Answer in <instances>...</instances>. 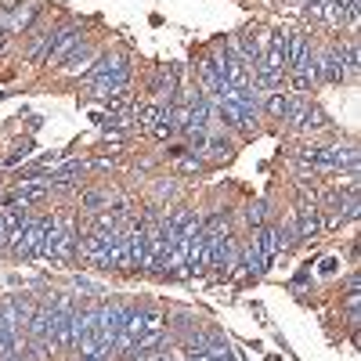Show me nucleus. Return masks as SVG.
Masks as SVG:
<instances>
[{"mask_svg":"<svg viewBox=\"0 0 361 361\" xmlns=\"http://www.w3.org/2000/svg\"><path fill=\"white\" fill-rule=\"evenodd\" d=\"M148 361H185V354H170V357H166V350H156Z\"/></svg>","mask_w":361,"mask_h":361,"instance_id":"18","label":"nucleus"},{"mask_svg":"<svg viewBox=\"0 0 361 361\" xmlns=\"http://www.w3.org/2000/svg\"><path fill=\"white\" fill-rule=\"evenodd\" d=\"M116 235H119V228H116L112 214L98 217V228L90 235H83L80 257L87 264H94V267H116Z\"/></svg>","mask_w":361,"mask_h":361,"instance_id":"1","label":"nucleus"},{"mask_svg":"<svg viewBox=\"0 0 361 361\" xmlns=\"http://www.w3.org/2000/svg\"><path fill=\"white\" fill-rule=\"evenodd\" d=\"M83 173V163H66L62 170H54V173H47V185H69L73 177H80Z\"/></svg>","mask_w":361,"mask_h":361,"instance_id":"15","label":"nucleus"},{"mask_svg":"<svg viewBox=\"0 0 361 361\" xmlns=\"http://www.w3.org/2000/svg\"><path fill=\"white\" fill-rule=\"evenodd\" d=\"M127 304H105L98 307V333H94V361L109 357L116 350V336H119V325L127 318Z\"/></svg>","mask_w":361,"mask_h":361,"instance_id":"3","label":"nucleus"},{"mask_svg":"<svg viewBox=\"0 0 361 361\" xmlns=\"http://www.w3.org/2000/svg\"><path fill=\"white\" fill-rule=\"evenodd\" d=\"M44 231H47V221H44V217H33V221L25 217V221L8 235V250H11L15 257H37Z\"/></svg>","mask_w":361,"mask_h":361,"instance_id":"5","label":"nucleus"},{"mask_svg":"<svg viewBox=\"0 0 361 361\" xmlns=\"http://www.w3.org/2000/svg\"><path fill=\"white\" fill-rule=\"evenodd\" d=\"M0 47H4V25H0Z\"/></svg>","mask_w":361,"mask_h":361,"instance_id":"21","label":"nucleus"},{"mask_svg":"<svg viewBox=\"0 0 361 361\" xmlns=\"http://www.w3.org/2000/svg\"><path fill=\"white\" fill-rule=\"evenodd\" d=\"M289 94H275V90H267L264 94V109L271 112V116H279V119H286V112H289Z\"/></svg>","mask_w":361,"mask_h":361,"instance_id":"14","label":"nucleus"},{"mask_svg":"<svg viewBox=\"0 0 361 361\" xmlns=\"http://www.w3.org/2000/svg\"><path fill=\"white\" fill-rule=\"evenodd\" d=\"M336 264H340V260H333V257H329V260L322 264V275H333V271H336Z\"/></svg>","mask_w":361,"mask_h":361,"instance_id":"19","label":"nucleus"},{"mask_svg":"<svg viewBox=\"0 0 361 361\" xmlns=\"http://www.w3.org/2000/svg\"><path fill=\"white\" fill-rule=\"evenodd\" d=\"M8 243V228H4V217H0V246Z\"/></svg>","mask_w":361,"mask_h":361,"instance_id":"20","label":"nucleus"},{"mask_svg":"<svg viewBox=\"0 0 361 361\" xmlns=\"http://www.w3.org/2000/svg\"><path fill=\"white\" fill-rule=\"evenodd\" d=\"M214 112L224 119V127L257 130V112H250V109H238V105H231V102H214Z\"/></svg>","mask_w":361,"mask_h":361,"instance_id":"7","label":"nucleus"},{"mask_svg":"<svg viewBox=\"0 0 361 361\" xmlns=\"http://www.w3.org/2000/svg\"><path fill=\"white\" fill-rule=\"evenodd\" d=\"M300 163L311 170H343V166H357V152L354 148H304Z\"/></svg>","mask_w":361,"mask_h":361,"instance_id":"4","label":"nucleus"},{"mask_svg":"<svg viewBox=\"0 0 361 361\" xmlns=\"http://www.w3.org/2000/svg\"><path fill=\"white\" fill-rule=\"evenodd\" d=\"M109 127L112 130H127V127H134V116H109Z\"/></svg>","mask_w":361,"mask_h":361,"instance_id":"17","label":"nucleus"},{"mask_svg":"<svg viewBox=\"0 0 361 361\" xmlns=\"http://www.w3.org/2000/svg\"><path fill=\"white\" fill-rule=\"evenodd\" d=\"M127 80H130V73H116V76H98V80H90V83H94V94L98 98H116V94H123Z\"/></svg>","mask_w":361,"mask_h":361,"instance_id":"11","label":"nucleus"},{"mask_svg":"<svg viewBox=\"0 0 361 361\" xmlns=\"http://www.w3.org/2000/svg\"><path fill=\"white\" fill-rule=\"evenodd\" d=\"M80 44V29L73 25V29H62L58 37H51V44H47V51H44V62H62V58L73 51Z\"/></svg>","mask_w":361,"mask_h":361,"instance_id":"9","label":"nucleus"},{"mask_svg":"<svg viewBox=\"0 0 361 361\" xmlns=\"http://www.w3.org/2000/svg\"><path fill=\"white\" fill-rule=\"evenodd\" d=\"M51 185H47V177H33V180H22L18 185V192H15V202H22V206H29V202H37L44 192H47Z\"/></svg>","mask_w":361,"mask_h":361,"instance_id":"13","label":"nucleus"},{"mask_svg":"<svg viewBox=\"0 0 361 361\" xmlns=\"http://www.w3.org/2000/svg\"><path fill=\"white\" fill-rule=\"evenodd\" d=\"M163 336H166V325H163V318H156L152 325L145 329V333L123 350V357L127 361H148L156 350H159V343H163Z\"/></svg>","mask_w":361,"mask_h":361,"instance_id":"6","label":"nucleus"},{"mask_svg":"<svg viewBox=\"0 0 361 361\" xmlns=\"http://www.w3.org/2000/svg\"><path fill=\"white\" fill-rule=\"evenodd\" d=\"M322 231V209L318 202H300L296 206V238H314Z\"/></svg>","mask_w":361,"mask_h":361,"instance_id":"8","label":"nucleus"},{"mask_svg":"<svg viewBox=\"0 0 361 361\" xmlns=\"http://www.w3.org/2000/svg\"><path fill=\"white\" fill-rule=\"evenodd\" d=\"M76 253V228L69 217H51L47 231L40 238V250L37 257H51V260H73Z\"/></svg>","mask_w":361,"mask_h":361,"instance_id":"2","label":"nucleus"},{"mask_svg":"<svg viewBox=\"0 0 361 361\" xmlns=\"http://www.w3.org/2000/svg\"><path fill=\"white\" fill-rule=\"evenodd\" d=\"M264 217H267V202H253V206L246 209V221H250V224H257V228L264 224Z\"/></svg>","mask_w":361,"mask_h":361,"instance_id":"16","label":"nucleus"},{"mask_svg":"<svg viewBox=\"0 0 361 361\" xmlns=\"http://www.w3.org/2000/svg\"><path fill=\"white\" fill-rule=\"evenodd\" d=\"M343 76H347V66H343L340 47H333L325 58H318V83H340Z\"/></svg>","mask_w":361,"mask_h":361,"instance_id":"10","label":"nucleus"},{"mask_svg":"<svg viewBox=\"0 0 361 361\" xmlns=\"http://www.w3.org/2000/svg\"><path fill=\"white\" fill-rule=\"evenodd\" d=\"M94 58H98V54H94V47L80 40V44H76V47H73V51H69V54L62 58V62H66L62 69H66V73H80V69H83L87 62H94Z\"/></svg>","mask_w":361,"mask_h":361,"instance_id":"12","label":"nucleus"}]
</instances>
